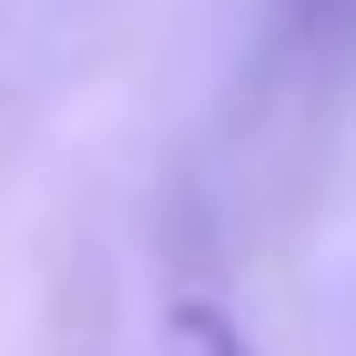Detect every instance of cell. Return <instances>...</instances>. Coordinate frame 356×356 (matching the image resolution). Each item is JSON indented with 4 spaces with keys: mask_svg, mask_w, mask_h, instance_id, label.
Segmentation results:
<instances>
[{
    "mask_svg": "<svg viewBox=\"0 0 356 356\" xmlns=\"http://www.w3.org/2000/svg\"><path fill=\"white\" fill-rule=\"evenodd\" d=\"M173 326H184V346H193V356H245V346H234V326H224L214 305H184Z\"/></svg>",
    "mask_w": 356,
    "mask_h": 356,
    "instance_id": "1",
    "label": "cell"
}]
</instances>
